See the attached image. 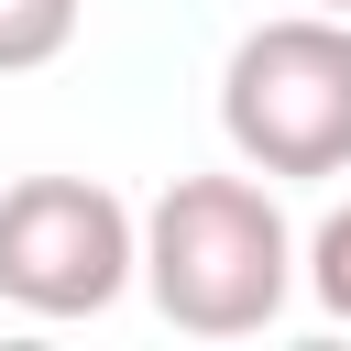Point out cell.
<instances>
[{
    "mask_svg": "<svg viewBox=\"0 0 351 351\" xmlns=\"http://www.w3.org/2000/svg\"><path fill=\"white\" fill-rule=\"evenodd\" d=\"M186 340H252L296 296V230L274 186L252 176H176L143 208V274H132Z\"/></svg>",
    "mask_w": 351,
    "mask_h": 351,
    "instance_id": "6da1fadb",
    "label": "cell"
},
{
    "mask_svg": "<svg viewBox=\"0 0 351 351\" xmlns=\"http://www.w3.org/2000/svg\"><path fill=\"white\" fill-rule=\"evenodd\" d=\"M219 132L252 176H340L351 165V22L340 11L252 22L219 66Z\"/></svg>",
    "mask_w": 351,
    "mask_h": 351,
    "instance_id": "7a4b0ae2",
    "label": "cell"
},
{
    "mask_svg": "<svg viewBox=\"0 0 351 351\" xmlns=\"http://www.w3.org/2000/svg\"><path fill=\"white\" fill-rule=\"evenodd\" d=\"M143 274V219L99 176L0 186V296L22 318H110Z\"/></svg>",
    "mask_w": 351,
    "mask_h": 351,
    "instance_id": "3957f363",
    "label": "cell"
},
{
    "mask_svg": "<svg viewBox=\"0 0 351 351\" xmlns=\"http://www.w3.org/2000/svg\"><path fill=\"white\" fill-rule=\"evenodd\" d=\"M77 44V0H0V77H33Z\"/></svg>",
    "mask_w": 351,
    "mask_h": 351,
    "instance_id": "277c9868",
    "label": "cell"
},
{
    "mask_svg": "<svg viewBox=\"0 0 351 351\" xmlns=\"http://www.w3.org/2000/svg\"><path fill=\"white\" fill-rule=\"evenodd\" d=\"M296 274H307V296H318L329 318H351V208H329V219H318V241L296 252Z\"/></svg>",
    "mask_w": 351,
    "mask_h": 351,
    "instance_id": "5b68a950",
    "label": "cell"
},
{
    "mask_svg": "<svg viewBox=\"0 0 351 351\" xmlns=\"http://www.w3.org/2000/svg\"><path fill=\"white\" fill-rule=\"evenodd\" d=\"M307 11H340V22H351V0H307Z\"/></svg>",
    "mask_w": 351,
    "mask_h": 351,
    "instance_id": "8992f818",
    "label": "cell"
}]
</instances>
